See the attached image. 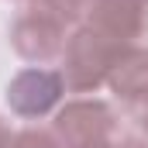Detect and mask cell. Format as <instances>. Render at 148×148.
Returning a JSON list of instances; mask_svg holds the SVG:
<instances>
[{
	"mask_svg": "<svg viewBox=\"0 0 148 148\" xmlns=\"http://www.w3.org/2000/svg\"><path fill=\"white\" fill-rule=\"evenodd\" d=\"M138 124H141V131L148 134V103H145V107H138Z\"/></svg>",
	"mask_w": 148,
	"mask_h": 148,
	"instance_id": "9c48e42d",
	"label": "cell"
},
{
	"mask_svg": "<svg viewBox=\"0 0 148 148\" xmlns=\"http://www.w3.org/2000/svg\"><path fill=\"white\" fill-rule=\"evenodd\" d=\"M10 141H14V134H10V127L0 121V148H10Z\"/></svg>",
	"mask_w": 148,
	"mask_h": 148,
	"instance_id": "ba28073f",
	"label": "cell"
},
{
	"mask_svg": "<svg viewBox=\"0 0 148 148\" xmlns=\"http://www.w3.org/2000/svg\"><path fill=\"white\" fill-rule=\"evenodd\" d=\"M66 93V79L59 69H45V66H28L7 83V103L17 117H45L48 110L59 107Z\"/></svg>",
	"mask_w": 148,
	"mask_h": 148,
	"instance_id": "3957f363",
	"label": "cell"
},
{
	"mask_svg": "<svg viewBox=\"0 0 148 148\" xmlns=\"http://www.w3.org/2000/svg\"><path fill=\"white\" fill-rule=\"evenodd\" d=\"M86 24L117 45L148 41V0H90Z\"/></svg>",
	"mask_w": 148,
	"mask_h": 148,
	"instance_id": "277c9868",
	"label": "cell"
},
{
	"mask_svg": "<svg viewBox=\"0 0 148 148\" xmlns=\"http://www.w3.org/2000/svg\"><path fill=\"white\" fill-rule=\"evenodd\" d=\"M107 83L117 93V100H124L131 107H145L148 103V52L141 45H121V52L110 62Z\"/></svg>",
	"mask_w": 148,
	"mask_h": 148,
	"instance_id": "5b68a950",
	"label": "cell"
},
{
	"mask_svg": "<svg viewBox=\"0 0 148 148\" xmlns=\"http://www.w3.org/2000/svg\"><path fill=\"white\" fill-rule=\"evenodd\" d=\"M10 148H62V145H59V138H55V134H48V131L24 127V131H17V134H14Z\"/></svg>",
	"mask_w": 148,
	"mask_h": 148,
	"instance_id": "8992f818",
	"label": "cell"
},
{
	"mask_svg": "<svg viewBox=\"0 0 148 148\" xmlns=\"http://www.w3.org/2000/svg\"><path fill=\"white\" fill-rule=\"evenodd\" d=\"M114 148H148V138H121Z\"/></svg>",
	"mask_w": 148,
	"mask_h": 148,
	"instance_id": "52a82bcc",
	"label": "cell"
},
{
	"mask_svg": "<svg viewBox=\"0 0 148 148\" xmlns=\"http://www.w3.org/2000/svg\"><path fill=\"white\" fill-rule=\"evenodd\" d=\"M52 134L62 148H114L117 138V117L103 100H73L66 103Z\"/></svg>",
	"mask_w": 148,
	"mask_h": 148,
	"instance_id": "7a4b0ae2",
	"label": "cell"
},
{
	"mask_svg": "<svg viewBox=\"0 0 148 148\" xmlns=\"http://www.w3.org/2000/svg\"><path fill=\"white\" fill-rule=\"evenodd\" d=\"M117 52H121V45L100 31H93L90 24L76 28L62 48V69H59L66 79V90L90 93L100 83H107V73H110V62Z\"/></svg>",
	"mask_w": 148,
	"mask_h": 148,
	"instance_id": "6da1fadb",
	"label": "cell"
}]
</instances>
